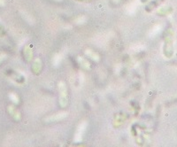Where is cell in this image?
<instances>
[{
	"label": "cell",
	"mask_w": 177,
	"mask_h": 147,
	"mask_svg": "<svg viewBox=\"0 0 177 147\" xmlns=\"http://www.w3.org/2000/svg\"><path fill=\"white\" fill-rule=\"evenodd\" d=\"M10 99L14 102V103H19V97L15 93H11L10 94Z\"/></svg>",
	"instance_id": "obj_1"
},
{
	"label": "cell",
	"mask_w": 177,
	"mask_h": 147,
	"mask_svg": "<svg viewBox=\"0 0 177 147\" xmlns=\"http://www.w3.org/2000/svg\"><path fill=\"white\" fill-rule=\"evenodd\" d=\"M5 5V0H0V6H4Z\"/></svg>",
	"instance_id": "obj_2"
},
{
	"label": "cell",
	"mask_w": 177,
	"mask_h": 147,
	"mask_svg": "<svg viewBox=\"0 0 177 147\" xmlns=\"http://www.w3.org/2000/svg\"><path fill=\"white\" fill-rule=\"evenodd\" d=\"M3 59H4V55H1V56H0V63L2 62Z\"/></svg>",
	"instance_id": "obj_3"
},
{
	"label": "cell",
	"mask_w": 177,
	"mask_h": 147,
	"mask_svg": "<svg viewBox=\"0 0 177 147\" xmlns=\"http://www.w3.org/2000/svg\"><path fill=\"white\" fill-rule=\"evenodd\" d=\"M115 1H116V2H119V1H120V0H115Z\"/></svg>",
	"instance_id": "obj_4"
},
{
	"label": "cell",
	"mask_w": 177,
	"mask_h": 147,
	"mask_svg": "<svg viewBox=\"0 0 177 147\" xmlns=\"http://www.w3.org/2000/svg\"></svg>",
	"instance_id": "obj_5"
}]
</instances>
